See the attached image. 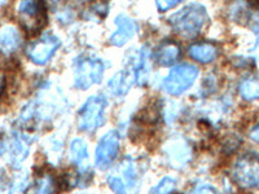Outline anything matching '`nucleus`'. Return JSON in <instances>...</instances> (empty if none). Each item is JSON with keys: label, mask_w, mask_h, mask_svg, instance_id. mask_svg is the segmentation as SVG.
<instances>
[{"label": "nucleus", "mask_w": 259, "mask_h": 194, "mask_svg": "<svg viewBox=\"0 0 259 194\" xmlns=\"http://www.w3.org/2000/svg\"><path fill=\"white\" fill-rule=\"evenodd\" d=\"M177 188V181L171 177L166 176L152 189V193H171Z\"/></svg>", "instance_id": "aec40b11"}, {"label": "nucleus", "mask_w": 259, "mask_h": 194, "mask_svg": "<svg viewBox=\"0 0 259 194\" xmlns=\"http://www.w3.org/2000/svg\"><path fill=\"white\" fill-rule=\"evenodd\" d=\"M105 71V64L92 55H82L74 61V85L78 89H87L100 83Z\"/></svg>", "instance_id": "f03ea898"}, {"label": "nucleus", "mask_w": 259, "mask_h": 194, "mask_svg": "<svg viewBox=\"0 0 259 194\" xmlns=\"http://www.w3.org/2000/svg\"><path fill=\"white\" fill-rule=\"evenodd\" d=\"M60 44H61L60 39L56 35H52V34L48 32V34H45L41 38L36 39L35 41H32L31 44L27 47V57L34 64L46 65L52 59V56L55 55L57 48L60 47Z\"/></svg>", "instance_id": "0eeeda50"}, {"label": "nucleus", "mask_w": 259, "mask_h": 194, "mask_svg": "<svg viewBox=\"0 0 259 194\" xmlns=\"http://www.w3.org/2000/svg\"><path fill=\"white\" fill-rule=\"evenodd\" d=\"M189 149L186 145V142L177 141L175 144H170L167 150V156L171 159V165L174 167L179 168L186 165L187 161L189 159Z\"/></svg>", "instance_id": "dca6fc26"}, {"label": "nucleus", "mask_w": 259, "mask_h": 194, "mask_svg": "<svg viewBox=\"0 0 259 194\" xmlns=\"http://www.w3.org/2000/svg\"><path fill=\"white\" fill-rule=\"evenodd\" d=\"M4 85H6V83H4L3 77H2V75H0V94H2V92H3Z\"/></svg>", "instance_id": "bb28decb"}, {"label": "nucleus", "mask_w": 259, "mask_h": 194, "mask_svg": "<svg viewBox=\"0 0 259 194\" xmlns=\"http://www.w3.org/2000/svg\"><path fill=\"white\" fill-rule=\"evenodd\" d=\"M108 182H109L110 188H112L114 191H117V193H124V191L127 190L126 184H124L123 180H122L121 177L109 176Z\"/></svg>", "instance_id": "4be33fe9"}, {"label": "nucleus", "mask_w": 259, "mask_h": 194, "mask_svg": "<svg viewBox=\"0 0 259 194\" xmlns=\"http://www.w3.org/2000/svg\"><path fill=\"white\" fill-rule=\"evenodd\" d=\"M119 135L117 131H109L100 138L95 152V161L100 168H106L112 165L119 153Z\"/></svg>", "instance_id": "6e6552de"}, {"label": "nucleus", "mask_w": 259, "mask_h": 194, "mask_svg": "<svg viewBox=\"0 0 259 194\" xmlns=\"http://www.w3.org/2000/svg\"><path fill=\"white\" fill-rule=\"evenodd\" d=\"M70 157L71 161L75 165H82L83 162L87 161L89 153H87V145L80 138H74L70 144Z\"/></svg>", "instance_id": "a211bd4d"}, {"label": "nucleus", "mask_w": 259, "mask_h": 194, "mask_svg": "<svg viewBox=\"0 0 259 194\" xmlns=\"http://www.w3.org/2000/svg\"><path fill=\"white\" fill-rule=\"evenodd\" d=\"M189 56L201 64H209L218 56V48L210 43H197L188 48Z\"/></svg>", "instance_id": "4468645a"}, {"label": "nucleus", "mask_w": 259, "mask_h": 194, "mask_svg": "<svg viewBox=\"0 0 259 194\" xmlns=\"http://www.w3.org/2000/svg\"><path fill=\"white\" fill-rule=\"evenodd\" d=\"M18 13L22 17L24 27L31 32H38L47 22L46 3L43 0H20Z\"/></svg>", "instance_id": "423d86ee"}, {"label": "nucleus", "mask_w": 259, "mask_h": 194, "mask_svg": "<svg viewBox=\"0 0 259 194\" xmlns=\"http://www.w3.org/2000/svg\"><path fill=\"white\" fill-rule=\"evenodd\" d=\"M114 22L117 29H115V31L110 36V43L115 45V47H122L135 35L138 27H136V24L128 16L124 15H119L118 17H115Z\"/></svg>", "instance_id": "1a4fd4ad"}, {"label": "nucleus", "mask_w": 259, "mask_h": 194, "mask_svg": "<svg viewBox=\"0 0 259 194\" xmlns=\"http://www.w3.org/2000/svg\"><path fill=\"white\" fill-rule=\"evenodd\" d=\"M209 22L206 8L200 3H191L168 18L172 30L183 39H196Z\"/></svg>", "instance_id": "f257e3e1"}, {"label": "nucleus", "mask_w": 259, "mask_h": 194, "mask_svg": "<svg viewBox=\"0 0 259 194\" xmlns=\"http://www.w3.org/2000/svg\"><path fill=\"white\" fill-rule=\"evenodd\" d=\"M7 186V179H6V175L3 172H0V191L4 190Z\"/></svg>", "instance_id": "393cba45"}, {"label": "nucleus", "mask_w": 259, "mask_h": 194, "mask_svg": "<svg viewBox=\"0 0 259 194\" xmlns=\"http://www.w3.org/2000/svg\"><path fill=\"white\" fill-rule=\"evenodd\" d=\"M135 78L133 70L130 69L128 71H121V73L115 74L113 79L109 82V91L114 96H123L131 88L133 80Z\"/></svg>", "instance_id": "2eb2a0df"}, {"label": "nucleus", "mask_w": 259, "mask_h": 194, "mask_svg": "<svg viewBox=\"0 0 259 194\" xmlns=\"http://www.w3.org/2000/svg\"><path fill=\"white\" fill-rule=\"evenodd\" d=\"M122 176H123L124 184H126L127 188H133L136 184V177H138V172H136V168L134 166V163L131 161H124L121 166Z\"/></svg>", "instance_id": "6ab92c4d"}, {"label": "nucleus", "mask_w": 259, "mask_h": 194, "mask_svg": "<svg viewBox=\"0 0 259 194\" xmlns=\"http://www.w3.org/2000/svg\"><path fill=\"white\" fill-rule=\"evenodd\" d=\"M180 2H183V0H156V4L159 12H166L170 8L179 4Z\"/></svg>", "instance_id": "5701e85b"}, {"label": "nucleus", "mask_w": 259, "mask_h": 194, "mask_svg": "<svg viewBox=\"0 0 259 194\" xmlns=\"http://www.w3.org/2000/svg\"><path fill=\"white\" fill-rule=\"evenodd\" d=\"M239 91L244 100L253 101L259 99V78L251 77L240 83Z\"/></svg>", "instance_id": "f3484780"}, {"label": "nucleus", "mask_w": 259, "mask_h": 194, "mask_svg": "<svg viewBox=\"0 0 259 194\" xmlns=\"http://www.w3.org/2000/svg\"><path fill=\"white\" fill-rule=\"evenodd\" d=\"M21 34L15 26H4L0 29V53L12 55L20 48Z\"/></svg>", "instance_id": "9b49d317"}, {"label": "nucleus", "mask_w": 259, "mask_h": 194, "mask_svg": "<svg viewBox=\"0 0 259 194\" xmlns=\"http://www.w3.org/2000/svg\"><path fill=\"white\" fill-rule=\"evenodd\" d=\"M56 2H59V0H56Z\"/></svg>", "instance_id": "cd10ccee"}, {"label": "nucleus", "mask_w": 259, "mask_h": 194, "mask_svg": "<svg viewBox=\"0 0 259 194\" xmlns=\"http://www.w3.org/2000/svg\"><path fill=\"white\" fill-rule=\"evenodd\" d=\"M130 69L133 70L135 79L139 84H144L149 75V50L147 47L142 48L139 52H135L131 60Z\"/></svg>", "instance_id": "9d476101"}, {"label": "nucleus", "mask_w": 259, "mask_h": 194, "mask_svg": "<svg viewBox=\"0 0 259 194\" xmlns=\"http://www.w3.org/2000/svg\"><path fill=\"white\" fill-rule=\"evenodd\" d=\"M29 154V141L24 135L13 133L9 142V159L13 167H18Z\"/></svg>", "instance_id": "f8f14e48"}, {"label": "nucleus", "mask_w": 259, "mask_h": 194, "mask_svg": "<svg viewBox=\"0 0 259 194\" xmlns=\"http://www.w3.org/2000/svg\"><path fill=\"white\" fill-rule=\"evenodd\" d=\"M253 30H254V32H255L256 39H258V43H259V17L256 18V20H254V22H253Z\"/></svg>", "instance_id": "a878e982"}, {"label": "nucleus", "mask_w": 259, "mask_h": 194, "mask_svg": "<svg viewBox=\"0 0 259 194\" xmlns=\"http://www.w3.org/2000/svg\"><path fill=\"white\" fill-rule=\"evenodd\" d=\"M180 56V47L172 40L163 41L156 52V61L161 66H168L178 61Z\"/></svg>", "instance_id": "ddd939ff"}, {"label": "nucleus", "mask_w": 259, "mask_h": 194, "mask_svg": "<svg viewBox=\"0 0 259 194\" xmlns=\"http://www.w3.org/2000/svg\"><path fill=\"white\" fill-rule=\"evenodd\" d=\"M106 100L103 96H92L85 101L78 114V127L83 132H94L105 123Z\"/></svg>", "instance_id": "7ed1b4c3"}, {"label": "nucleus", "mask_w": 259, "mask_h": 194, "mask_svg": "<svg viewBox=\"0 0 259 194\" xmlns=\"http://www.w3.org/2000/svg\"><path fill=\"white\" fill-rule=\"evenodd\" d=\"M198 77V69L191 64H180L171 69L166 79L163 80V89L168 94L179 96L191 88Z\"/></svg>", "instance_id": "39448f33"}, {"label": "nucleus", "mask_w": 259, "mask_h": 194, "mask_svg": "<svg viewBox=\"0 0 259 194\" xmlns=\"http://www.w3.org/2000/svg\"><path fill=\"white\" fill-rule=\"evenodd\" d=\"M35 190L38 193H50V191L55 190V182L48 175H41L40 179H38L36 181Z\"/></svg>", "instance_id": "412c9836"}, {"label": "nucleus", "mask_w": 259, "mask_h": 194, "mask_svg": "<svg viewBox=\"0 0 259 194\" xmlns=\"http://www.w3.org/2000/svg\"><path fill=\"white\" fill-rule=\"evenodd\" d=\"M250 137L253 138L254 141L259 142V123L256 124V126L254 127L253 129H251V132H250Z\"/></svg>", "instance_id": "b1692460"}, {"label": "nucleus", "mask_w": 259, "mask_h": 194, "mask_svg": "<svg viewBox=\"0 0 259 194\" xmlns=\"http://www.w3.org/2000/svg\"><path fill=\"white\" fill-rule=\"evenodd\" d=\"M232 179L245 189L259 186V154L251 152L240 157L233 165Z\"/></svg>", "instance_id": "20e7f679"}]
</instances>
